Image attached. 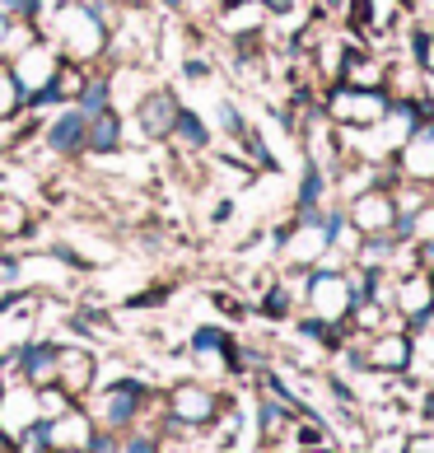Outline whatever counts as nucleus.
<instances>
[{
    "instance_id": "f257e3e1",
    "label": "nucleus",
    "mask_w": 434,
    "mask_h": 453,
    "mask_svg": "<svg viewBox=\"0 0 434 453\" xmlns=\"http://www.w3.org/2000/svg\"><path fill=\"white\" fill-rule=\"evenodd\" d=\"M38 28H42V38L52 42L65 61L89 65V71L108 61L112 28L94 14L89 0H47V10H42Z\"/></svg>"
},
{
    "instance_id": "f03ea898",
    "label": "nucleus",
    "mask_w": 434,
    "mask_h": 453,
    "mask_svg": "<svg viewBox=\"0 0 434 453\" xmlns=\"http://www.w3.org/2000/svg\"><path fill=\"white\" fill-rule=\"evenodd\" d=\"M149 402H155V393H149L141 379H112V383H98V388L85 397V411L94 416L98 430L131 434L141 426V416H145Z\"/></svg>"
},
{
    "instance_id": "7ed1b4c3",
    "label": "nucleus",
    "mask_w": 434,
    "mask_h": 453,
    "mask_svg": "<svg viewBox=\"0 0 434 453\" xmlns=\"http://www.w3.org/2000/svg\"><path fill=\"white\" fill-rule=\"evenodd\" d=\"M318 108H323L327 122L341 127V131H374L392 108V94H388V85L383 89H355V85L331 80V85L318 94Z\"/></svg>"
},
{
    "instance_id": "20e7f679",
    "label": "nucleus",
    "mask_w": 434,
    "mask_h": 453,
    "mask_svg": "<svg viewBox=\"0 0 434 453\" xmlns=\"http://www.w3.org/2000/svg\"><path fill=\"white\" fill-rule=\"evenodd\" d=\"M304 304L313 318H323V323H346L350 309H355V280L350 272L331 262H318L304 272Z\"/></svg>"
},
{
    "instance_id": "39448f33",
    "label": "nucleus",
    "mask_w": 434,
    "mask_h": 453,
    "mask_svg": "<svg viewBox=\"0 0 434 453\" xmlns=\"http://www.w3.org/2000/svg\"><path fill=\"white\" fill-rule=\"evenodd\" d=\"M164 411H169V426L173 430H206L225 416V402L220 393L202 379H182L164 393Z\"/></svg>"
},
{
    "instance_id": "423d86ee",
    "label": "nucleus",
    "mask_w": 434,
    "mask_h": 453,
    "mask_svg": "<svg viewBox=\"0 0 434 453\" xmlns=\"http://www.w3.org/2000/svg\"><path fill=\"white\" fill-rule=\"evenodd\" d=\"M178 112H182V98L169 89V85H155L136 98V108H131V127H136V136L145 145H169L173 127H178Z\"/></svg>"
},
{
    "instance_id": "0eeeda50",
    "label": "nucleus",
    "mask_w": 434,
    "mask_h": 453,
    "mask_svg": "<svg viewBox=\"0 0 434 453\" xmlns=\"http://www.w3.org/2000/svg\"><path fill=\"white\" fill-rule=\"evenodd\" d=\"M85 131H89V117L80 112L75 104H65V108H57L42 122L38 145L47 150V155H57L61 164H71V159H85Z\"/></svg>"
},
{
    "instance_id": "6e6552de",
    "label": "nucleus",
    "mask_w": 434,
    "mask_h": 453,
    "mask_svg": "<svg viewBox=\"0 0 434 453\" xmlns=\"http://www.w3.org/2000/svg\"><path fill=\"white\" fill-rule=\"evenodd\" d=\"M346 215H350V225H355L360 239H369V234H392V225H397V192L364 188L355 196H346Z\"/></svg>"
},
{
    "instance_id": "1a4fd4ad",
    "label": "nucleus",
    "mask_w": 434,
    "mask_h": 453,
    "mask_svg": "<svg viewBox=\"0 0 434 453\" xmlns=\"http://www.w3.org/2000/svg\"><path fill=\"white\" fill-rule=\"evenodd\" d=\"M57 388L71 402H85L98 388V356L80 342H61L57 350Z\"/></svg>"
},
{
    "instance_id": "9d476101",
    "label": "nucleus",
    "mask_w": 434,
    "mask_h": 453,
    "mask_svg": "<svg viewBox=\"0 0 434 453\" xmlns=\"http://www.w3.org/2000/svg\"><path fill=\"white\" fill-rule=\"evenodd\" d=\"M5 65H10V75H14V85H19V94H24V108H28L33 94H42L47 85H52V75H57V65H61V52H57L47 38H38L24 57H14V61H5Z\"/></svg>"
},
{
    "instance_id": "9b49d317",
    "label": "nucleus",
    "mask_w": 434,
    "mask_h": 453,
    "mask_svg": "<svg viewBox=\"0 0 434 453\" xmlns=\"http://www.w3.org/2000/svg\"><path fill=\"white\" fill-rule=\"evenodd\" d=\"M47 426V449L52 453H89L94 444V416L85 411V402H75V407H65L61 416H52V421H42Z\"/></svg>"
},
{
    "instance_id": "f8f14e48",
    "label": "nucleus",
    "mask_w": 434,
    "mask_h": 453,
    "mask_svg": "<svg viewBox=\"0 0 434 453\" xmlns=\"http://www.w3.org/2000/svg\"><path fill=\"white\" fill-rule=\"evenodd\" d=\"M57 350H61V342L28 337L5 365H10L24 383H33V388H52V383H57Z\"/></svg>"
},
{
    "instance_id": "ddd939ff",
    "label": "nucleus",
    "mask_w": 434,
    "mask_h": 453,
    "mask_svg": "<svg viewBox=\"0 0 434 453\" xmlns=\"http://www.w3.org/2000/svg\"><path fill=\"white\" fill-rule=\"evenodd\" d=\"M392 304L411 327H425L430 313H434V280L421 272V266H411V272H402L392 280Z\"/></svg>"
},
{
    "instance_id": "4468645a",
    "label": "nucleus",
    "mask_w": 434,
    "mask_h": 453,
    "mask_svg": "<svg viewBox=\"0 0 434 453\" xmlns=\"http://www.w3.org/2000/svg\"><path fill=\"white\" fill-rule=\"evenodd\" d=\"M411 356H415V346L407 332H374L369 346L360 350V365L374 369V374H402L411 365Z\"/></svg>"
},
{
    "instance_id": "2eb2a0df",
    "label": "nucleus",
    "mask_w": 434,
    "mask_h": 453,
    "mask_svg": "<svg viewBox=\"0 0 434 453\" xmlns=\"http://www.w3.org/2000/svg\"><path fill=\"white\" fill-rule=\"evenodd\" d=\"M341 85H355V89H383L388 85V61H383L369 42H346V61H341Z\"/></svg>"
},
{
    "instance_id": "dca6fc26",
    "label": "nucleus",
    "mask_w": 434,
    "mask_h": 453,
    "mask_svg": "<svg viewBox=\"0 0 434 453\" xmlns=\"http://www.w3.org/2000/svg\"><path fill=\"white\" fill-rule=\"evenodd\" d=\"M38 421H42L38 388H33V383H24V379L5 383V388H0V426H5L10 440H14L19 430H28V426H38Z\"/></svg>"
},
{
    "instance_id": "f3484780",
    "label": "nucleus",
    "mask_w": 434,
    "mask_h": 453,
    "mask_svg": "<svg viewBox=\"0 0 434 453\" xmlns=\"http://www.w3.org/2000/svg\"><path fill=\"white\" fill-rule=\"evenodd\" d=\"M392 159H397V169H402L407 182H434V122L415 127Z\"/></svg>"
},
{
    "instance_id": "a211bd4d",
    "label": "nucleus",
    "mask_w": 434,
    "mask_h": 453,
    "mask_svg": "<svg viewBox=\"0 0 434 453\" xmlns=\"http://www.w3.org/2000/svg\"><path fill=\"white\" fill-rule=\"evenodd\" d=\"M122 145H126V112L122 108L94 112L89 117V131H85V155L112 159V155H122Z\"/></svg>"
},
{
    "instance_id": "6ab92c4d",
    "label": "nucleus",
    "mask_w": 434,
    "mask_h": 453,
    "mask_svg": "<svg viewBox=\"0 0 434 453\" xmlns=\"http://www.w3.org/2000/svg\"><path fill=\"white\" fill-rule=\"evenodd\" d=\"M266 24H271V14H266L262 0H239V5L215 10V28L229 33V42L233 38H257V33H266Z\"/></svg>"
},
{
    "instance_id": "aec40b11",
    "label": "nucleus",
    "mask_w": 434,
    "mask_h": 453,
    "mask_svg": "<svg viewBox=\"0 0 434 453\" xmlns=\"http://www.w3.org/2000/svg\"><path fill=\"white\" fill-rule=\"evenodd\" d=\"M28 234H33V206H28V196L0 192V243L19 248Z\"/></svg>"
},
{
    "instance_id": "412c9836",
    "label": "nucleus",
    "mask_w": 434,
    "mask_h": 453,
    "mask_svg": "<svg viewBox=\"0 0 434 453\" xmlns=\"http://www.w3.org/2000/svg\"><path fill=\"white\" fill-rule=\"evenodd\" d=\"M210 122L196 108H182L178 112V127H173V136H169V145L178 150V155H206L210 150Z\"/></svg>"
},
{
    "instance_id": "4be33fe9",
    "label": "nucleus",
    "mask_w": 434,
    "mask_h": 453,
    "mask_svg": "<svg viewBox=\"0 0 434 453\" xmlns=\"http://www.w3.org/2000/svg\"><path fill=\"white\" fill-rule=\"evenodd\" d=\"M327 188H331V178L323 173V164L308 155L304 178H299V192H294V206H327Z\"/></svg>"
},
{
    "instance_id": "5701e85b",
    "label": "nucleus",
    "mask_w": 434,
    "mask_h": 453,
    "mask_svg": "<svg viewBox=\"0 0 434 453\" xmlns=\"http://www.w3.org/2000/svg\"><path fill=\"white\" fill-rule=\"evenodd\" d=\"M75 108L85 112V117L112 108V75H108V71H94V75H89V85H85V94L75 98Z\"/></svg>"
},
{
    "instance_id": "b1692460",
    "label": "nucleus",
    "mask_w": 434,
    "mask_h": 453,
    "mask_svg": "<svg viewBox=\"0 0 434 453\" xmlns=\"http://www.w3.org/2000/svg\"><path fill=\"white\" fill-rule=\"evenodd\" d=\"M38 38H42V28H38V24H10V28H5V52H0V61L24 57Z\"/></svg>"
},
{
    "instance_id": "393cba45",
    "label": "nucleus",
    "mask_w": 434,
    "mask_h": 453,
    "mask_svg": "<svg viewBox=\"0 0 434 453\" xmlns=\"http://www.w3.org/2000/svg\"><path fill=\"white\" fill-rule=\"evenodd\" d=\"M271 323H280V318H290L294 313V295H290V285H271V290L262 295V304H257Z\"/></svg>"
},
{
    "instance_id": "a878e982",
    "label": "nucleus",
    "mask_w": 434,
    "mask_h": 453,
    "mask_svg": "<svg viewBox=\"0 0 434 453\" xmlns=\"http://www.w3.org/2000/svg\"><path fill=\"white\" fill-rule=\"evenodd\" d=\"M42 10H47V0H0V14L10 24H38Z\"/></svg>"
},
{
    "instance_id": "bb28decb",
    "label": "nucleus",
    "mask_w": 434,
    "mask_h": 453,
    "mask_svg": "<svg viewBox=\"0 0 434 453\" xmlns=\"http://www.w3.org/2000/svg\"><path fill=\"white\" fill-rule=\"evenodd\" d=\"M19 112H24V94H19V85H14L10 65L0 61V117H19Z\"/></svg>"
},
{
    "instance_id": "cd10ccee",
    "label": "nucleus",
    "mask_w": 434,
    "mask_h": 453,
    "mask_svg": "<svg viewBox=\"0 0 434 453\" xmlns=\"http://www.w3.org/2000/svg\"><path fill=\"white\" fill-rule=\"evenodd\" d=\"M411 57H415V65H421V75L434 80V33L430 28H415L411 33Z\"/></svg>"
},
{
    "instance_id": "c85d7f7f",
    "label": "nucleus",
    "mask_w": 434,
    "mask_h": 453,
    "mask_svg": "<svg viewBox=\"0 0 434 453\" xmlns=\"http://www.w3.org/2000/svg\"><path fill=\"white\" fill-rule=\"evenodd\" d=\"M247 127H253V122H247V117L239 112V104H229V98H225V104H220V131H225L229 141H239Z\"/></svg>"
},
{
    "instance_id": "c756f323",
    "label": "nucleus",
    "mask_w": 434,
    "mask_h": 453,
    "mask_svg": "<svg viewBox=\"0 0 434 453\" xmlns=\"http://www.w3.org/2000/svg\"><path fill=\"white\" fill-rule=\"evenodd\" d=\"M210 75H215V65L206 57H187V61H182V80H192V85H206Z\"/></svg>"
},
{
    "instance_id": "7c9ffc66",
    "label": "nucleus",
    "mask_w": 434,
    "mask_h": 453,
    "mask_svg": "<svg viewBox=\"0 0 434 453\" xmlns=\"http://www.w3.org/2000/svg\"><path fill=\"white\" fill-rule=\"evenodd\" d=\"M169 299V285H155V290H141V295H131V304L126 309H155Z\"/></svg>"
},
{
    "instance_id": "2f4dec72",
    "label": "nucleus",
    "mask_w": 434,
    "mask_h": 453,
    "mask_svg": "<svg viewBox=\"0 0 434 453\" xmlns=\"http://www.w3.org/2000/svg\"><path fill=\"white\" fill-rule=\"evenodd\" d=\"M210 299H215V309L229 313V318H243V313H247V309H243V299H239V295H229V290H215Z\"/></svg>"
},
{
    "instance_id": "473e14b6",
    "label": "nucleus",
    "mask_w": 434,
    "mask_h": 453,
    "mask_svg": "<svg viewBox=\"0 0 434 453\" xmlns=\"http://www.w3.org/2000/svg\"><path fill=\"white\" fill-rule=\"evenodd\" d=\"M262 5H266V14H271V19H294L299 0H262Z\"/></svg>"
},
{
    "instance_id": "72a5a7b5",
    "label": "nucleus",
    "mask_w": 434,
    "mask_h": 453,
    "mask_svg": "<svg viewBox=\"0 0 434 453\" xmlns=\"http://www.w3.org/2000/svg\"><path fill=\"white\" fill-rule=\"evenodd\" d=\"M313 10L327 14V19H341V14H346V0H313Z\"/></svg>"
},
{
    "instance_id": "f704fd0d",
    "label": "nucleus",
    "mask_w": 434,
    "mask_h": 453,
    "mask_svg": "<svg viewBox=\"0 0 434 453\" xmlns=\"http://www.w3.org/2000/svg\"><path fill=\"white\" fill-rule=\"evenodd\" d=\"M229 215H233V201H215V211H210V220H215V225H225V220H229Z\"/></svg>"
},
{
    "instance_id": "c9c22d12",
    "label": "nucleus",
    "mask_w": 434,
    "mask_h": 453,
    "mask_svg": "<svg viewBox=\"0 0 434 453\" xmlns=\"http://www.w3.org/2000/svg\"><path fill=\"white\" fill-rule=\"evenodd\" d=\"M155 5H164V10H173V14H182V10L192 5V0H155Z\"/></svg>"
},
{
    "instance_id": "e433bc0d",
    "label": "nucleus",
    "mask_w": 434,
    "mask_h": 453,
    "mask_svg": "<svg viewBox=\"0 0 434 453\" xmlns=\"http://www.w3.org/2000/svg\"><path fill=\"white\" fill-rule=\"evenodd\" d=\"M5 28H10V19L0 14V52H5Z\"/></svg>"
},
{
    "instance_id": "4c0bfd02",
    "label": "nucleus",
    "mask_w": 434,
    "mask_h": 453,
    "mask_svg": "<svg viewBox=\"0 0 434 453\" xmlns=\"http://www.w3.org/2000/svg\"><path fill=\"white\" fill-rule=\"evenodd\" d=\"M0 453H10V434H5V426H0Z\"/></svg>"
},
{
    "instance_id": "58836bf2",
    "label": "nucleus",
    "mask_w": 434,
    "mask_h": 453,
    "mask_svg": "<svg viewBox=\"0 0 434 453\" xmlns=\"http://www.w3.org/2000/svg\"><path fill=\"white\" fill-rule=\"evenodd\" d=\"M411 453H434V449H430V444H421V440H415V444H411Z\"/></svg>"
},
{
    "instance_id": "ea45409f",
    "label": "nucleus",
    "mask_w": 434,
    "mask_h": 453,
    "mask_svg": "<svg viewBox=\"0 0 434 453\" xmlns=\"http://www.w3.org/2000/svg\"><path fill=\"white\" fill-rule=\"evenodd\" d=\"M220 5H239V0H215V10H220Z\"/></svg>"
},
{
    "instance_id": "a19ab883",
    "label": "nucleus",
    "mask_w": 434,
    "mask_h": 453,
    "mask_svg": "<svg viewBox=\"0 0 434 453\" xmlns=\"http://www.w3.org/2000/svg\"><path fill=\"white\" fill-rule=\"evenodd\" d=\"M304 453H331V449H304Z\"/></svg>"
},
{
    "instance_id": "79ce46f5",
    "label": "nucleus",
    "mask_w": 434,
    "mask_h": 453,
    "mask_svg": "<svg viewBox=\"0 0 434 453\" xmlns=\"http://www.w3.org/2000/svg\"><path fill=\"white\" fill-rule=\"evenodd\" d=\"M425 276H430V280H434V272H425Z\"/></svg>"
},
{
    "instance_id": "37998d69",
    "label": "nucleus",
    "mask_w": 434,
    "mask_h": 453,
    "mask_svg": "<svg viewBox=\"0 0 434 453\" xmlns=\"http://www.w3.org/2000/svg\"><path fill=\"white\" fill-rule=\"evenodd\" d=\"M430 188H434V182H430Z\"/></svg>"
}]
</instances>
